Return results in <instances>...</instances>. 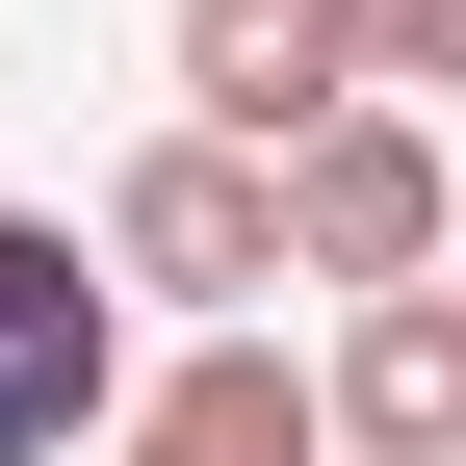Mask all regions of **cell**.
Masks as SVG:
<instances>
[{
	"label": "cell",
	"mask_w": 466,
	"mask_h": 466,
	"mask_svg": "<svg viewBox=\"0 0 466 466\" xmlns=\"http://www.w3.org/2000/svg\"><path fill=\"white\" fill-rule=\"evenodd\" d=\"M104 233H52V208H0V466H52V441H130V311H104Z\"/></svg>",
	"instance_id": "cell-1"
},
{
	"label": "cell",
	"mask_w": 466,
	"mask_h": 466,
	"mask_svg": "<svg viewBox=\"0 0 466 466\" xmlns=\"http://www.w3.org/2000/svg\"><path fill=\"white\" fill-rule=\"evenodd\" d=\"M104 259L182 285V311H259V285H311V233H285V156L259 130H156L130 182H104Z\"/></svg>",
	"instance_id": "cell-2"
},
{
	"label": "cell",
	"mask_w": 466,
	"mask_h": 466,
	"mask_svg": "<svg viewBox=\"0 0 466 466\" xmlns=\"http://www.w3.org/2000/svg\"><path fill=\"white\" fill-rule=\"evenodd\" d=\"M285 233H311V285H441V259H466V182H441V130H415V104L363 78L311 156H285Z\"/></svg>",
	"instance_id": "cell-3"
},
{
	"label": "cell",
	"mask_w": 466,
	"mask_h": 466,
	"mask_svg": "<svg viewBox=\"0 0 466 466\" xmlns=\"http://www.w3.org/2000/svg\"><path fill=\"white\" fill-rule=\"evenodd\" d=\"M130 466H337V363H285L259 311H208L182 363L130 389Z\"/></svg>",
	"instance_id": "cell-4"
},
{
	"label": "cell",
	"mask_w": 466,
	"mask_h": 466,
	"mask_svg": "<svg viewBox=\"0 0 466 466\" xmlns=\"http://www.w3.org/2000/svg\"><path fill=\"white\" fill-rule=\"evenodd\" d=\"M337 104H363V0H182V130L311 156Z\"/></svg>",
	"instance_id": "cell-5"
},
{
	"label": "cell",
	"mask_w": 466,
	"mask_h": 466,
	"mask_svg": "<svg viewBox=\"0 0 466 466\" xmlns=\"http://www.w3.org/2000/svg\"><path fill=\"white\" fill-rule=\"evenodd\" d=\"M337 441H363V466H466V259H441V285H363V337H337Z\"/></svg>",
	"instance_id": "cell-6"
},
{
	"label": "cell",
	"mask_w": 466,
	"mask_h": 466,
	"mask_svg": "<svg viewBox=\"0 0 466 466\" xmlns=\"http://www.w3.org/2000/svg\"><path fill=\"white\" fill-rule=\"evenodd\" d=\"M363 78L389 104H466V0H363Z\"/></svg>",
	"instance_id": "cell-7"
}]
</instances>
